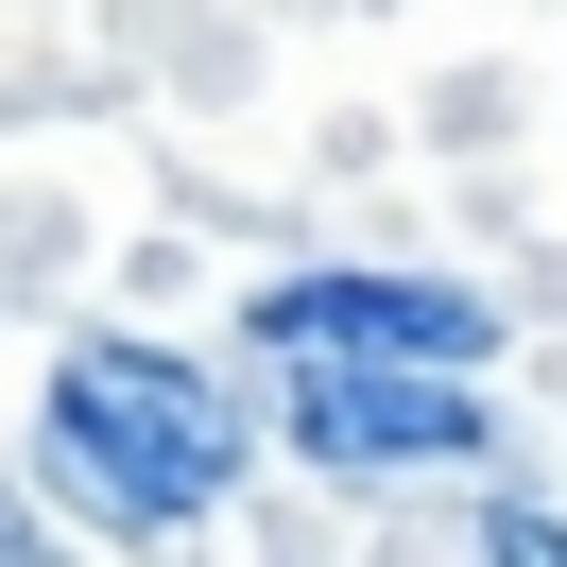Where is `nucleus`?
Segmentation results:
<instances>
[{
	"label": "nucleus",
	"mask_w": 567,
	"mask_h": 567,
	"mask_svg": "<svg viewBox=\"0 0 567 567\" xmlns=\"http://www.w3.org/2000/svg\"><path fill=\"white\" fill-rule=\"evenodd\" d=\"M258 327H276L292 361H310V344H430V361L482 344V327H464V292H361V276H292Z\"/></svg>",
	"instance_id": "nucleus-3"
},
{
	"label": "nucleus",
	"mask_w": 567,
	"mask_h": 567,
	"mask_svg": "<svg viewBox=\"0 0 567 567\" xmlns=\"http://www.w3.org/2000/svg\"><path fill=\"white\" fill-rule=\"evenodd\" d=\"M292 447L310 464H464L482 447V395H447V361H327L310 395H292Z\"/></svg>",
	"instance_id": "nucleus-2"
},
{
	"label": "nucleus",
	"mask_w": 567,
	"mask_h": 567,
	"mask_svg": "<svg viewBox=\"0 0 567 567\" xmlns=\"http://www.w3.org/2000/svg\"><path fill=\"white\" fill-rule=\"evenodd\" d=\"M52 464H70L121 533H173V516H207V498L241 482V395H207L155 344H86L70 379H52Z\"/></svg>",
	"instance_id": "nucleus-1"
},
{
	"label": "nucleus",
	"mask_w": 567,
	"mask_h": 567,
	"mask_svg": "<svg viewBox=\"0 0 567 567\" xmlns=\"http://www.w3.org/2000/svg\"><path fill=\"white\" fill-rule=\"evenodd\" d=\"M482 567H567V516H533V498H498V516H482Z\"/></svg>",
	"instance_id": "nucleus-4"
}]
</instances>
